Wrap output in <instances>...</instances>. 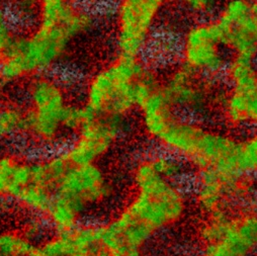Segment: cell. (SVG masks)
<instances>
[{
    "label": "cell",
    "mask_w": 257,
    "mask_h": 256,
    "mask_svg": "<svg viewBox=\"0 0 257 256\" xmlns=\"http://www.w3.org/2000/svg\"><path fill=\"white\" fill-rule=\"evenodd\" d=\"M158 82L141 57L118 54L89 77L84 104L97 115L123 119L138 109Z\"/></svg>",
    "instance_id": "obj_1"
},
{
    "label": "cell",
    "mask_w": 257,
    "mask_h": 256,
    "mask_svg": "<svg viewBox=\"0 0 257 256\" xmlns=\"http://www.w3.org/2000/svg\"><path fill=\"white\" fill-rule=\"evenodd\" d=\"M134 194L122 208L128 217L155 235L183 221L189 207L184 182L170 181L157 173L148 155L133 170Z\"/></svg>",
    "instance_id": "obj_2"
},
{
    "label": "cell",
    "mask_w": 257,
    "mask_h": 256,
    "mask_svg": "<svg viewBox=\"0 0 257 256\" xmlns=\"http://www.w3.org/2000/svg\"><path fill=\"white\" fill-rule=\"evenodd\" d=\"M77 39L65 26H36L18 36L8 55L0 60V81L4 84L47 74L59 64Z\"/></svg>",
    "instance_id": "obj_3"
},
{
    "label": "cell",
    "mask_w": 257,
    "mask_h": 256,
    "mask_svg": "<svg viewBox=\"0 0 257 256\" xmlns=\"http://www.w3.org/2000/svg\"><path fill=\"white\" fill-rule=\"evenodd\" d=\"M27 99L24 135L40 145L56 144L65 133L63 118L69 105L63 84L47 74L34 77L27 86Z\"/></svg>",
    "instance_id": "obj_4"
},
{
    "label": "cell",
    "mask_w": 257,
    "mask_h": 256,
    "mask_svg": "<svg viewBox=\"0 0 257 256\" xmlns=\"http://www.w3.org/2000/svg\"><path fill=\"white\" fill-rule=\"evenodd\" d=\"M254 177L227 175L212 169L196 170L191 182V196L206 215L235 213L234 209L249 206L256 194Z\"/></svg>",
    "instance_id": "obj_5"
},
{
    "label": "cell",
    "mask_w": 257,
    "mask_h": 256,
    "mask_svg": "<svg viewBox=\"0 0 257 256\" xmlns=\"http://www.w3.org/2000/svg\"><path fill=\"white\" fill-rule=\"evenodd\" d=\"M225 74L229 89L221 103L226 123L232 127H257V65L255 60L232 57Z\"/></svg>",
    "instance_id": "obj_6"
},
{
    "label": "cell",
    "mask_w": 257,
    "mask_h": 256,
    "mask_svg": "<svg viewBox=\"0 0 257 256\" xmlns=\"http://www.w3.org/2000/svg\"><path fill=\"white\" fill-rule=\"evenodd\" d=\"M228 55L213 20L191 25L181 37L180 64L205 77L211 78L225 72L230 60Z\"/></svg>",
    "instance_id": "obj_7"
},
{
    "label": "cell",
    "mask_w": 257,
    "mask_h": 256,
    "mask_svg": "<svg viewBox=\"0 0 257 256\" xmlns=\"http://www.w3.org/2000/svg\"><path fill=\"white\" fill-rule=\"evenodd\" d=\"M163 0H118L115 43L118 54L141 57L153 36Z\"/></svg>",
    "instance_id": "obj_8"
},
{
    "label": "cell",
    "mask_w": 257,
    "mask_h": 256,
    "mask_svg": "<svg viewBox=\"0 0 257 256\" xmlns=\"http://www.w3.org/2000/svg\"><path fill=\"white\" fill-rule=\"evenodd\" d=\"M253 0H225L213 19L221 40L232 57L255 60L257 27L252 17Z\"/></svg>",
    "instance_id": "obj_9"
},
{
    "label": "cell",
    "mask_w": 257,
    "mask_h": 256,
    "mask_svg": "<svg viewBox=\"0 0 257 256\" xmlns=\"http://www.w3.org/2000/svg\"><path fill=\"white\" fill-rule=\"evenodd\" d=\"M122 120L97 115L75 135L74 140L62 152L71 165L97 163L120 137Z\"/></svg>",
    "instance_id": "obj_10"
},
{
    "label": "cell",
    "mask_w": 257,
    "mask_h": 256,
    "mask_svg": "<svg viewBox=\"0 0 257 256\" xmlns=\"http://www.w3.org/2000/svg\"><path fill=\"white\" fill-rule=\"evenodd\" d=\"M208 79L180 64L168 73L161 84L175 110L179 114L194 117L210 105L212 90Z\"/></svg>",
    "instance_id": "obj_11"
},
{
    "label": "cell",
    "mask_w": 257,
    "mask_h": 256,
    "mask_svg": "<svg viewBox=\"0 0 257 256\" xmlns=\"http://www.w3.org/2000/svg\"><path fill=\"white\" fill-rule=\"evenodd\" d=\"M111 193L108 178L95 163L71 165L55 194L68 197L86 209L105 202L111 196Z\"/></svg>",
    "instance_id": "obj_12"
},
{
    "label": "cell",
    "mask_w": 257,
    "mask_h": 256,
    "mask_svg": "<svg viewBox=\"0 0 257 256\" xmlns=\"http://www.w3.org/2000/svg\"><path fill=\"white\" fill-rule=\"evenodd\" d=\"M257 250V211L235 213L227 233L202 244L199 256H253Z\"/></svg>",
    "instance_id": "obj_13"
},
{
    "label": "cell",
    "mask_w": 257,
    "mask_h": 256,
    "mask_svg": "<svg viewBox=\"0 0 257 256\" xmlns=\"http://www.w3.org/2000/svg\"><path fill=\"white\" fill-rule=\"evenodd\" d=\"M208 127L194 117L176 114L155 143L187 163L197 155Z\"/></svg>",
    "instance_id": "obj_14"
},
{
    "label": "cell",
    "mask_w": 257,
    "mask_h": 256,
    "mask_svg": "<svg viewBox=\"0 0 257 256\" xmlns=\"http://www.w3.org/2000/svg\"><path fill=\"white\" fill-rule=\"evenodd\" d=\"M138 110L140 111L144 132L154 142L162 134L171 119L176 114H179L168 99L160 80L140 103Z\"/></svg>",
    "instance_id": "obj_15"
},
{
    "label": "cell",
    "mask_w": 257,
    "mask_h": 256,
    "mask_svg": "<svg viewBox=\"0 0 257 256\" xmlns=\"http://www.w3.org/2000/svg\"><path fill=\"white\" fill-rule=\"evenodd\" d=\"M84 208L68 197L55 194L44 216L49 227L56 234L68 233L80 225Z\"/></svg>",
    "instance_id": "obj_16"
},
{
    "label": "cell",
    "mask_w": 257,
    "mask_h": 256,
    "mask_svg": "<svg viewBox=\"0 0 257 256\" xmlns=\"http://www.w3.org/2000/svg\"><path fill=\"white\" fill-rule=\"evenodd\" d=\"M70 166L62 151L48 154L33 161V183L44 186L55 194Z\"/></svg>",
    "instance_id": "obj_17"
},
{
    "label": "cell",
    "mask_w": 257,
    "mask_h": 256,
    "mask_svg": "<svg viewBox=\"0 0 257 256\" xmlns=\"http://www.w3.org/2000/svg\"><path fill=\"white\" fill-rule=\"evenodd\" d=\"M54 195L50 189L32 182L22 191L16 201L32 214L44 217L52 203Z\"/></svg>",
    "instance_id": "obj_18"
},
{
    "label": "cell",
    "mask_w": 257,
    "mask_h": 256,
    "mask_svg": "<svg viewBox=\"0 0 257 256\" xmlns=\"http://www.w3.org/2000/svg\"><path fill=\"white\" fill-rule=\"evenodd\" d=\"M26 109L17 104L0 107V138H13L24 135Z\"/></svg>",
    "instance_id": "obj_19"
},
{
    "label": "cell",
    "mask_w": 257,
    "mask_h": 256,
    "mask_svg": "<svg viewBox=\"0 0 257 256\" xmlns=\"http://www.w3.org/2000/svg\"><path fill=\"white\" fill-rule=\"evenodd\" d=\"M36 246L23 232H0V256H31Z\"/></svg>",
    "instance_id": "obj_20"
},
{
    "label": "cell",
    "mask_w": 257,
    "mask_h": 256,
    "mask_svg": "<svg viewBox=\"0 0 257 256\" xmlns=\"http://www.w3.org/2000/svg\"><path fill=\"white\" fill-rule=\"evenodd\" d=\"M21 159L14 154L0 156V201L15 200L16 172Z\"/></svg>",
    "instance_id": "obj_21"
},
{
    "label": "cell",
    "mask_w": 257,
    "mask_h": 256,
    "mask_svg": "<svg viewBox=\"0 0 257 256\" xmlns=\"http://www.w3.org/2000/svg\"><path fill=\"white\" fill-rule=\"evenodd\" d=\"M238 168L245 176L257 177V127L251 135L239 140Z\"/></svg>",
    "instance_id": "obj_22"
},
{
    "label": "cell",
    "mask_w": 257,
    "mask_h": 256,
    "mask_svg": "<svg viewBox=\"0 0 257 256\" xmlns=\"http://www.w3.org/2000/svg\"><path fill=\"white\" fill-rule=\"evenodd\" d=\"M97 116L89 107L83 104H70L64 113L63 125L65 132L77 134L85 125Z\"/></svg>",
    "instance_id": "obj_23"
},
{
    "label": "cell",
    "mask_w": 257,
    "mask_h": 256,
    "mask_svg": "<svg viewBox=\"0 0 257 256\" xmlns=\"http://www.w3.org/2000/svg\"><path fill=\"white\" fill-rule=\"evenodd\" d=\"M179 3L188 13L200 17L210 16L220 7V0H179Z\"/></svg>",
    "instance_id": "obj_24"
},
{
    "label": "cell",
    "mask_w": 257,
    "mask_h": 256,
    "mask_svg": "<svg viewBox=\"0 0 257 256\" xmlns=\"http://www.w3.org/2000/svg\"><path fill=\"white\" fill-rule=\"evenodd\" d=\"M18 36L19 34L8 18L0 20V60L8 55Z\"/></svg>",
    "instance_id": "obj_25"
},
{
    "label": "cell",
    "mask_w": 257,
    "mask_h": 256,
    "mask_svg": "<svg viewBox=\"0 0 257 256\" xmlns=\"http://www.w3.org/2000/svg\"><path fill=\"white\" fill-rule=\"evenodd\" d=\"M47 226L49 227L48 223H46L45 225H42V224H40L39 220H34L27 224L23 233L36 244V241L41 240V237L44 236Z\"/></svg>",
    "instance_id": "obj_26"
},
{
    "label": "cell",
    "mask_w": 257,
    "mask_h": 256,
    "mask_svg": "<svg viewBox=\"0 0 257 256\" xmlns=\"http://www.w3.org/2000/svg\"><path fill=\"white\" fill-rule=\"evenodd\" d=\"M96 256H142V251H107L101 248Z\"/></svg>",
    "instance_id": "obj_27"
},
{
    "label": "cell",
    "mask_w": 257,
    "mask_h": 256,
    "mask_svg": "<svg viewBox=\"0 0 257 256\" xmlns=\"http://www.w3.org/2000/svg\"><path fill=\"white\" fill-rule=\"evenodd\" d=\"M8 18V0H0V20Z\"/></svg>",
    "instance_id": "obj_28"
},
{
    "label": "cell",
    "mask_w": 257,
    "mask_h": 256,
    "mask_svg": "<svg viewBox=\"0 0 257 256\" xmlns=\"http://www.w3.org/2000/svg\"><path fill=\"white\" fill-rule=\"evenodd\" d=\"M252 17L254 20V23L257 27V0H253L252 4Z\"/></svg>",
    "instance_id": "obj_29"
},
{
    "label": "cell",
    "mask_w": 257,
    "mask_h": 256,
    "mask_svg": "<svg viewBox=\"0 0 257 256\" xmlns=\"http://www.w3.org/2000/svg\"><path fill=\"white\" fill-rule=\"evenodd\" d=\"M71 2H73L74 4L76 5H79V6H83L85 7L86 5H89L91 3H93L94 0H71Z\"/></svg>",
    "instance_id": "obj_30"
},
{
    "label": "cell",
    "mask_w": 257,
    "mask_h": 256,
    "mask_svg": "<svg viewBox=\"0 0 257 256\" xmlns=\"http://www.w3.org/2000/svg\"><path fill=\"white\" fill-rule=\"evenodd\" d=\"M102 248V247H101ZM100 248V249H101ZM99 249V250H100ZM98 250V251H99ZM98 251L96 253H87V252H74L71 256H96V254L98 253Z\"/></svg>",
    "instance_id": "obj_31"
},
{
    "label": "cell",
    "mask_w": 257,
    "mask_h": 256,
    "mask_svg": "<svg viewBox=\"0 0 257 256\" xmlns=\"http://www.w3.org/2000/svg\"><path fill=\"white\" fill-rule=\"evenodd\" d=\"M3 86H4V83L0 81V95H2V91H3Z\"/></svg>",
    "instance_id": "obj_32"
},
{
    "label": "cell",
    "mask_w": 257,
    "mask_h": 256,
    "mask_svg": "<svg viewBox=\"0 0 257 256\" xmlns=\"http://www.w3.org/2000/svg\"><path fill=\"white\" fill-rule=\"evenodd\" d=\"M163 2L166 4V3H168V2H169V0H163Z\"/></svg>",
    "instance_id": "obj_33"
}]
</instances>
